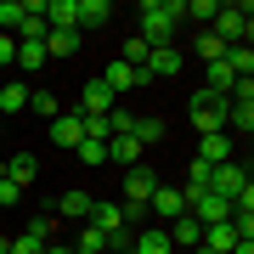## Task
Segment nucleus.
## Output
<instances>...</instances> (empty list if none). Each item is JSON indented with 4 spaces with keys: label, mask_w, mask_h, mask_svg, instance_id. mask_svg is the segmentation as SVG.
I'll return each instance as SVG.
<instances>
[{
    "label": "nucleus",
    "mask_w": 254,
    "mask_h": 254,
    "mask_svg": "<svg viewBox=\"0 0 254 254\" xmlns=\"http://www.w3.org/2000/svg\"><path fill=\"white\" fill-rule=\"evenodd\" d=\"M147 209H153L158 220H181V215H187V192L158 181V187H153V198H147Z\"/></svg>",
    "instance_id": "6"
},
{
    "label": "nucleus",
    "mask_w": 254,
    "mask_h": 254,
    "mask_svg": "<svg viewBox=\"0 0 254 254\" xmlns=\"http://www.w3.org/2000/svg\"><path fill=\"white\" fill-rule=\"evenodd\" d=\"M0 181H6V158H0Z\"/></svg>",
    "instance_id": "38"
},
{
    "label": "nucleus",
    "mask_w": 254,
    "mask_h": 254,
    "mask_svg": "<svg viewBox=\"0 0 254 254\" xmlns=\"http://www.w3.org/2000/svg\"><path fill=\"white\" fill-rule=\"evenodd\" d=\"M0 203L17 209V203H23V187H17V181H0Z\"/></svg>",
    "instance_id": "35"
},
{
    "label": "nucleus",
    "mask_w": 254,
    "mask_h": 254,
    "mask_svg": "<svg viewBox=\"0 0 254 254\" xmlns=\"http://www.w3.org/2000/svg\"><path fill=\"white\" fill-rule=\"evenodd\" d=\"M187 119H192V130L198 136H220L226 130V96H215V91H192V102H187Z\"/></svg>",
    "instance_id": "2"
},
{
    "label": "nucleus",
    "mask_w": 254,
    "mask_h": 254,
    "mask_svg": "<svg viewBox=\"0 0 254 254\" xmlns=\"http://www.w3.org/2000/svg\"><path fill=\"white\" fill-rule=\"evenodd\" d=\"M237 243H243V237L232 232V220H220V226H203V243H198V249H203V254H232Z\"/></svg>",
    "instance_id": "13"
},
{
    "label": "nucleus",
    "mask_w": 254,
    "mask_h": 254,
    "mask_svg": "<svg viewBox=\"0 0 254 254\" xmlns=\"http://www.w3.org/2000/svg\"><path fill=\"white\" fill-rule=\"evenodd\" d=\"M91 192H63V220H85V215H91Z\"/></svg>",
    "instance_id": "25"
},
{
    "label": "nucleus",
    "mask_w": 254,
    "mask_h": 254,
    "mask_svg": "<svg viewBox=\"0 0 254 254\" xmlns=\"http://www.w3.org/2000/svg\"><path fill=\"white\" fill-rule=\"evenodd\" d=\"M108 23H113V6H108V0H79V17H73L79 34H85V28H108Z\"/></svg>",
    "instance_id": "15"
},
{
    "label": "nucleus",
    "mask_w": 254,
    "mask_h": 254,
    "mask_svg": "<svg viewBox=\"0 0 254 254\" xmlns=\"http://www.w3.org/2000/svg\"><path fill=\"white\" fill-rule=\"evenodd\" d=\"M147 158V147L136 136H108V164H119V170H136V164Z\"/></svg>",
    "instance_id": "8"
},
{
    "label": "nucleus",
    "mask_w": 254,
    "mask_h": 254,
    "mask_svg": "<svg viewBox=\"0 0 254 254\" xmlns=\"http://www.w3.org/2000/svg\"><path fill=\"white\" fill-rule=\"evenodd\" d=\"M130 136H136V141L147 147V153H153V147L164 141V119H158V113H136V125H130Z\"/></svg>",
    "instance_id": "19"
},
{
    "label": "nucleus",
    "mask_w": 254,
    "mask_h": 254,
    "mask_svg": "<svg viewBox=\"0 0 254 254\" xmlns=\"http://www.w3.org/2000/svg\"><path fill=\"white\" fill-rule=\"evenodd\" d=\"M46 243H40L34 232H23V237H6V254H40Z\"/></svg>",
    "instance_id": "31"
},
{
    "label": "nucleus",
    "mask_w": 254,
    "mask_h": 254,
    "mask_svg": "<svg viewBox=\"0 0 254 254\" xmlns=\"http://www.w3.org/2000/svg\"><path fill=\"white\" fill-rule=\"evenodd\" d=\"M79 113H113V91H108L102 79H91V85L79 91Z\"/></svg>",
    "instance_id": "20"
},
{
    "label": "nucleus",
    "mask_w": 254,
    "mask_h": 254,
    "mask_svg": "<svg viewBox=\"0 0 254 254\" xmlns=\"http://www.w3.org/2000/svg\"><path fill=\"white\" fill-rule=\"evenodd\" d=\"M73 51H79V28H51L46 34V63H63Z\"/></svg>",
    "instance_id": "14"
},
{
    "label": "nucleus",
    "mask_w": 254,
    "mask_h": 254,
    "mask_svg": "<svg viewBox=\"0 0 254 254\" xmlns=\"http://www.w3.org/2000/svg\"><path fill=\"white\" fill-rule=\"evenodd\" d=\"M34 175H40V164H34V153H11V158H6V181H17L23 192L34 187Z\"/></svg>",
    "instance_id": "17"
},
{
    "label": "nucleus",
    "mask_w": 254,
    "mask_h": 254,
    "mask_svg": "<svg viewBox=\"0 0 254 254\" xmlns=\"http://www.w3.org/2000/svg\"><path fill=\"white\" fill-rule=\"evenodd\" d=\"M181 68H187L181 51H175V46H158V51H147V63H141L136 73H141V85H153V79H175Z\"/></svg>",
    "instance_id": "4"
},
{
    "label": "nucleus",
    "mask_w": 254,
    "mask_h": 254,
    "mask_svg": "<svg viewBox=\"0 0 254 254\" xmlns=\"http://www.w3.org/2000/svg\"><path fill=\"white\" fill-rule=\"evenodd\" d=\"M28 108V85H0V119Z\"/></svg>",
    "instance_id": "24"
},
{
    "label": "nucleus",
    "mask_w": 254,
    "mask_h": 254,
    "mask_svg": "<svg viewBox=\"0 0 254 254\" xmlns=\"http://www.w3.org/2000/svg\"><path fill=\"white\" fill-rule=\"evenodd\" d=\"M249 187H254V181H249V170H243L237 158H232V164H215V175H209V192H220L226 203H232V198H243Z\"/></svg>",
    "instance_id": "5"
},
{
    "label": "nucleus",
    "mask_w": 254,
    "mask_h": 254,
    "mask_svg": "<svg viewBox=\"0 0 254 254\" xmlns=\"http://www.w3.org/2000/svg\"><path fill=\"white\" fill-rule=\"evenodd\" d=\"M175 23H181V0H147L141 6V46L147 51H158V46H170V34H175Z\"/></svg>",
    "instance_id": "1"
},
{
    "label": "nucleus",
    "mask_w": 254,
    "mask_h": 254,
    "mask_svg": "<svg viewBox=\"0 0 254 254\" xmlns=\"http://www.w3.org/2000/svg\"><path fill=\"white\" fill-rule=\"evenodd\" d=\"M232 254H254V243H237V249H232Z\"/></svg>",
    "instance_id": "37"
},
{
    "label": "nucleus",
    "mask_w": 254,
    "mask_h": 254,
    "mask_svg": "<svg viewBox=\"0 0 254 254\" xmlns=\"http://www.w3.org/2000/svg\"><path fill=\"white\" fill-rule=\"evenodd\" d=\"M153 187H158L153 164H136V170H125V203H147V198H153Z\"/></svg>",
    "instance_id": "7"
},
{
    "label": "nucleus",
    "mask_w": 254,
    "mask_h": 254,
    "mask_svg": "<svg viewBox=\"0 0 254 254\" xmlns=\"http://www.w3.org/2000/svg\"><path fill=\"white\" fill-rule=\"evenodd\" d=\"M73 17H79V0H46V23L51 28H73Z\"/></svg>",
    "instance_id": "22"
},
{
    "label": "nucleus",
    "mask_w": 254,
    "mask_h": 254,
    "mask_svg": "<svg viewBox=\"0 0 254 254\" xmlns=\"http://www.w3.org/2000/svg\"><path fill=\"white\" fill-rule=\"evenodd\" d=\"M249 28H254V6L243 0V6H220L215 23H209V34H215L220 46L232 51V46H249Z\"/></svg>",
    "instance_id": "3"
},
{
    "label": "nucleus",
    "mask_w": 254,
    "mask_h": 254,
    "mask_svg": "<svg viewBox=\"0 0 254 254\" xmlns=\"http://www.w3.org/2000/svg\"><path fill=\"white\" fill-rule=\"evenodd\" d=\"M209 175H215V170H209V164H198V158H192V170H187V187H209Z\"/></svg>",
    "instance_id": "34"
},
{
    "label": "nucleus",
    "mask_w": 254,
    "mask_h": 254,
    "mask_svg": "<svg viewBox=\"0 0 254 254\" xmlns=\"http://www.w3.org/2000/svg\"><path fill=\"white\" fill-rule=\"evenodd\" d=\"M73 158L91 164V170H102V164H108V141H91V136H85L79 147H73Z\"/></svg>",
    "instance_id": "26"
},
{
    "label": "nucleus",
    "mask_w": 254,
    "mask_h": 254,
    "mask_svg": "<svg viewBox=\"0 0 254 254\" xmlns=\"http://www.w3.org/2000/svg\"><path fill=\"white\" fill-rule=\"evenodd\" d=\"M102 85H108L113 96H125V91H136V85H141V73L130 68V63H108V73H102Z\"/></svg>",
    "instance_id": "16"
},
{
    "label": "nucleus",
    "mask_w": 254,
    "mask_h": 254,
    "mask_svg": "<svg viewBox=\"0 0 254 254\" xmlns=\"http://www.w3.org/2000/svg\"><path fill=\"white\" fill-rule=\"evenodd\" d=\"M17 68H28V73L51 68V63H46V40H17Z\"/></svg>",
    "instance_id": "21"
},
{
    "label": "nucleus",
    "mask_w": 254,
    "mask_h": 254,
    "mask_svg": "<svg viewBox=\"0 0 254 254\" xmlns=\"http://www.w3.org/2000/svg\"><path fill=\"white\" fill-rule=\"evenodd\" d=\"M220 0H181V17H198V23H215Z\"/></svg>",
    "instance_id": "29"
},
{
    "label": "nucleus",
    "mask_w": 254,
    "mask_h": 254,
    "mask_svg": "<svg viewBox=\"0 0 254 254\" xmlns=\"http://www.w3.org/2000/svg\"><path fill=\"white\" fill-rule=\"evenodd\" d=\"M68 249H79V254H108V237H102L96 226H79V237H73Z\"/></svg>",
    "instance_id": "27"
},
{
    "label": "nucleus",
    "mask_w": 254,
    "mask_h": 254,
    "mask_svg": "<svg viewBox=\"0 0 254 254\" xmlns=\"http://www.w3.org/2000/svg\"><path fill=\"white\" fill-rule=\"evenodd\" d=\"M0 68H17V40L0 34Z\"/></svg>",
    "instance_id": "33"
},
{
    "label": "nucleus",
    "mask_w": 254,
    "mask_h": 254,
    "mask_svg": "<svg viewBox=\"0 0 254 254\" xmlns=\"http://www.w3.org/2000/svg\"><path fill=\"white\" fill-rule=\"evenodd\" d=\"M85 226H96L102 237H113L119 226H125V215H119V203H113V198H96V203H91V215H85Z\"/></svg>",
    "instance_id": "12"
},
{
    "label": "nucleus",
    "mask_w": 254,
    "mask_h": 254,
    "mask_svg": "<svg viewBox=\"0 0 254 254\" xmlns=\"http://www.w3.org/2000/svg\"><path fill=\"white\" fill-rule=\"evenodd\" d=\"M220 63H226L237 79H254V51H249V46H232L226 57H220Z\"/></svg>",
    "instance_id": "23"
},
{
    "label": "nucleus",
    "mask_w": 254,
    "mask_h": 254,
    "mask_svg": "<svg viewBox=\"0 0 254 254\" xmlns=\"http://www.w3.org/2000/svg\"><path fill=\"white\" fill-rule=\"evenodd\" d=\"M164 232H170V243H175V249H198V243H203V226H198V220H192V215L170 220V226H164Z\"/></svg>",
    "instance_id": "18"
},
{
    "label": "nucleus",
    "mask_w": 254,
    "mask_h": 254,
    "mask_svg": "<svg viewBox=\"0 0 254 254\" xmlns=\"http://www.w3.org/2000/svg\"><path fill=\"white\" fill-rule=\"evenodd\" d=\"M232 153H237V141L226 130H220V136H198V164H209V170H215V164H232Z\"/></svg>",
    "instance_id": "9"
},
{
    "label": "nucleus",
    "mask_w": 254,
    "mask_h": 254,
    "mask_svg": "<svg viewBox=\"0 0 254 254\" xmlns=\"http://www.w3.org/2000/svg\"><path fill=\"white\" fill-rule=\"evenodd\" d=\"M51 141L63 147V153H73V147L85 141V125H79V113H57V119H51Z\"/></svg>",
    "instance_id": "11"
},
{
    "label": "nucleus",
    "mask_w": 254,
    "mask_h": 254,
    "mask_svg": "<svg viewBox=\"0 0 254 254\" xmlns=\"http://www.w3.org/2000/svg\"><path fill=\"white\" fill-rule=\"evenodd\" d=\"M198 57H203V63H220V57H226V46H220L209 28H198Z\"/></svg>",
    "instance_id": "30"
},
{
    "label": "nucleus",
    "mask_w": 254,
    "mask_h": 254,
    "mask_svg": "<svg viewBox=\"0 0 254 254\" xmlns=\"http://www.w3.org/2000/svg\"><path fill=\"white\" fill-rule=\"evenodd\" d=\"M125 254H175V243H170V232H164V226H141L136 237H130Z\"/></svg>",
    "instance_id": "10"
},
{
    "label": "nucleus",
    "mask_w": 254,
    "mask_h": 254,
    "mask_svg": "<svg viewBox=\"0 0 254 254\" xmlns=\"http://www.w3.org/2000/svg\"><path fill=\"white\" fill-rule=\"evenodd\" d=\"M40 254H73L68 243H46V249H40Z\"/></svg>",
    "instance_id": "36"
},
{
    "label": "nucleus",
    "mask_w": 254,
    "mask_h": 254,
    "mask_svg": "<svg viewBox=\"0 0 254 254\" xmlns=\"http://www.w3.org/2000/svg\"><path fill=\"white\" fill-rule=\"evenodd\" d=\"M73 254H79V249H73Z\"/></svg>",
    "instance_id": "39"
},
{
    "label": "nucleus",
    "mask_w": 254,
    "mask_h": 254,
    "mask_svg": "<svg viewBox=\"0 0 254 254\" xmlns=\"http://www.w3.org/2000/svg\"><path fill=\"white\" fill-rule=\"evenodd\" d=\"M28 113H40V119H57V113H63V102H57L51 91H28Z\"/></svg>",
    "instance_id": "28"
},
{
    "label": "nucleus",
    "mask_w": 254,
    "mask_h": 254,
    "mask_svg": "<svg viewBox=\"0 0 254 254\" xmlns=\"http://www.w3.org/2000/svg\"><path fill=\"white\" fill-rule=\"evenodd\" d=\"M28 232H34L40 243H51V237H57V220H51V215H34V220H28Z\"/></svg>",
    "instance_id": "32"
}]
</instances>
